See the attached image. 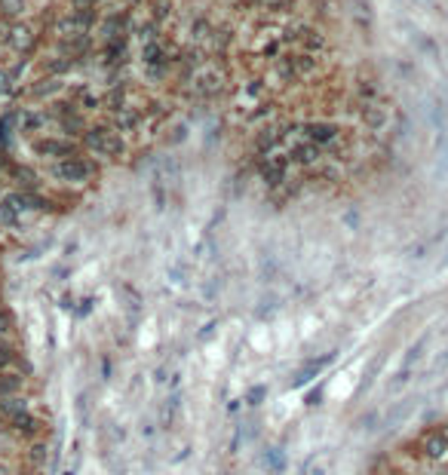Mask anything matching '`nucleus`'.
I'll use <instances>...</instances> for the list:
<instances>
[{"label":"nucleus","instance_id":"f257e3e1","mask_svg":"<svg viewBox=\"0 0 448 475\" xmlns=\"http://www.w3.org/2000/svg\"><path fill=\"white\" fill-rule=\"evenodd\" d=\"M80 147H83V153H89L92 160L117 162L126 151V141L111 123H92L80 136Z\"/></svg>","mask_w":448,"mask_h":475},{"label":"nucleus","instance_id":"f03ea898","mask_svg":"<svg viewBox=\"0 0 448 475\" xmlns=\"http://www.w3.org/2000/svg\"><path fill=\"white\" fill-rule=\"evenodd\" d=\"M49 175L59 184H65V187H87V184L98 178V166L89 153H77V157L49 162Z\"/></svg>","mask_w":448,"mask_h":475},{"label":"nucleus","instance_id":"7ed1b4c3","mask_svg":"<svg viewBox=\"0 0 448 475\" xmlns=\"http://www.w3.org/2000/svg\"><path fill=\"white\" fill-rule=\"evenodd\" d=\"M31 151H34V157H40L46 162H59V160H68V157L83 153V147H80V141L71 138V136H62V132H46V136L31 138Z\"/></svg>","mask_w":448,"mask_h":475},{"label":"nucleus","instance_id":"20e7f679","mask_svg":"<svg viewBox=\"0 0 448 475\" xmlns=\"http://www.w3.org/2000/svg\"><path fill=\"white\" fill-rule=\"evenodd\" d=\"M68 83H62V77H40V80H34L31 86H28V95L37 98V102H59L62 95H65Z\"/></svg>","mask_w":448,"mask_h":475},{"label":"nucleus","instance_id":"39448f33","mask_svg":"<svg viewBox=\"0 0 448 475\" xmlns=\"http://www.w3.org/2000/svg\"><path fill=\"white\" fill-rule=\"evenodd\" d=\"M6 429H10L16 438H25V442H34V438H40V420L31 414V411H22V414H16L10 423H6Z\"/></svg>","mask_w":448,"mask_h":475},{"label":"nucleus","instance_id":"423d86ee","mask_svg":"<svg viewBox=\"0 0 448 475\" xmlns=\"http://www.w3.org/2000/svg\"><path fill=\"white\" fill-rule=\"evenodd\" d=\"M22 71H25L22 62H16V65H10V68H0V98H10L12 92L19 89Z\"/></svg>","mask_w":448,"mask_h":475},{"label":"nucleus","instance_id":"0eeeda50","mask_svg":"<svg viewBox=\"0 0 448 475\" xmlns=\"http://www.w3.org/2000/svg\"><path fill=\"white\" fill-rule=\"evenodd\" d=\"M25 374L22 371H0V395H22Z\"/></svg>","mask_w":448,"mask_h":475},{"label":"nucleus","instance_id":"6e6552de","mask_svg":"<svg viewBox=\"0 0 448 475\" xmlns=\"http://www.w3.org/2000/svg\"><path fill=\"white\" fill-rule=\"evenodd\" d=\"M22 411H28V402L25 395H0V420L10 423L16 414H22Z\"/></svg>","mask_w":448,"mask_h":475},{"label":"nucleus","instance_id":"1a4fd4ad","mask_svg":"<svg viewBox=\"0 0 448 475\" xmlns=\"http://www.w3.org/2000/svg\"><path fill=\"white\" fill-rule=\"evenodd\" d=\"M0 371H22L19 368V350L6 337H0Z\"/></svg>","mask_w":448,"mask_h":475},{"label":"nucleus","instance_id":"9d476101","mask_svg":"<svg viewBox=\"0 0 448 475\" xmlns=\"http://www.w3.org/2000/svg\"><path fill=\"white\" fill-rule=\"evenodd\" d=\"M46 454H49V442H46V438H34V442H28V448H25V460L31 466H44L46 463Z\"/></svg>","mask_w":448,"mask_h":475},{"label":"nucleus","instance_id":"9b49d317","mask_svg":"<svg viewBox=\"0 0 448 475\" xmlns=\"http://www.w3.org/2000/svg\"><path fill=\"white\" fill-rule=\"evenodd\" d=\"M120 292H123V295H120V301H123V304H126V310H129V319H132V322H135V319H138V316H141V297H138V295H135V292H132V288H129V286H123V288H120Z\"/></svg>","mask_w":448,"mask_h":475},{"label":"nucleus","instance_id":"f8f14e48","mask_svg":"<svg viewBox=\"0 0 448 475\" xmlns=\"http://www.w3.org/2000/svg\"><path fill=\"white\" fill-rule=\"evenodd\" d=\"M12 331V316L6 310H0V337H6Z\"/></svg>","mask_w":448,"mask_h":475},{"label":"nucleus","instance_id":"ddd939ff","mask_svg":"<svg viewBox=\"0 0 448 475\" xmlns=\"http://www.w3.org/2000/svg\"><path fill=\"white\" fill-rule=\"evenodd\" d=\"M261 399H265V386H255V389H252V395H249V402L255 405V402H261Z\"/></svg>","mask_w":448,"mask_h":475},{"label":"nucleus","instance_id":"4468645a","mask_svg":"<svg viewBox=\"0 0 448 475\" xmlns=\"http://www.w3.org/2000/svg\"><path fill=\"white\" fill-rule=\"evenodd\" d=\"M436 429H439V436H442V442H445V448H448V420H445V423H439Z\"/></svg>","mask_w":448,"mask_h":475},{"label":"nucleus","instance_id":"2eb2a0df","mask_svg":"<svg viewBox=\"0 0 448 475\" xmlns=\"http://www.w3.org/2000/svg\"><path fill=\"white\" fill-rule=\"evenodd\" d=\"M0 475H16V469L10 463H0Z\"/></svg>","mask_w":448,"mask_h":475},{"label":"nucleus","instance_id":"dca6fc26","mask_svg":"<svg viewBox=\"0 0 448 475\" xmlns=\"http://www.w3.org/2000/svg\"><path fill=\"white\" fill-rule=\"evenodd\" d=\"M65 475H74V472H65Z\"/></svg>","mask_w":448,"mask_h":475}]
</instances>
